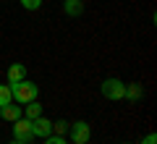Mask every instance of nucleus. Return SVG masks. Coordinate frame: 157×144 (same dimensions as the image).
<instances>
[{
    "label": "nucleus",
    "mask_w": 157,
    "mask_h": 144,
    "mask_svg": "<svg viewBox=\"0 0 157 144\" xmlns=\"http://www.w3.org/2000/svg\"><path fill=\"white\" fill-rule=\"evenodd\" d=\"M42 115V105H39L37 100L34 102H26V107H24V118H29V121H34V118Z\"/></svg>",
    "instance_id": "obj_9"
},
{
    "label": "nucleus",
    "mask_w": 157,
    "mask_h": 144,
    "mask_svg": "<svg viewBox=\"0 0 157 144\" xmlns=\"http://www.w3.org/2000/svg\"><path fill=\"white\" fill-rule=\"evenodd\" d=\"M141 144H157V134H155V131H149L144 139H141Z\"/></svg>",
    "instance_id": "obj_14"
},
{
    "label": "nucleus",
    "mask_w": 157,
    "mask_h": 144,
    "mask_svg": "<svg viewBox=\"0 0 157 144\" xmlns=\"http://www.w3.org/2000/svg\"><path fill=\"white\" fill-rule=\"evenodd\" d=\"M26 79V66L24 63H13L8 68V84H16V81H24Z\"/></svg>",
    "instance_id": "obj_7"
},
{
    "label": "nucleus",
    "mask_w": 157,
    "mask_h": 144,
    "mask_svg": "<svg viewBox=\"0 0 157 144\" xmlns=\"http://www.w3.org/2000/svg\"><path fill=\"white\" fill-rule=\"evenodd\" d=\"M11 87V97L18 102V105H26V102H34L37 100V94H39V87L34 81H16V84H8Z\"/></svg>",
    "instance_id": "obj_1"
},
{
    "label": "nucleus",
    "mask_w": 157,
    "mask_h": 144,
    "mask_svg": "<svg viewBox=\"0 0 157 144\" xmlns=\"http://www.w3.org/2000/svg\"><path fill=\"white\" fill-rule=\"evenodd\" d=\"M11 131H13V139H18V142H32V121L29 118H18V121H13V126H11Z\"/></svg>",
    "instance_id": "obj_4"
},
{
    "label": "nucleus",
    "mask_w": 157,
    "mask_h": 144,
    "mask_svg": "<svg viewBox=\"0 0 157 144\" xmlns=\"http://www.w3.org/2000/svg\"><path fill=\"white\" fill-rule=\"evenodd\" d=\"M8 102H13V97H11V87H8V84H0V107L8 105Z\"/></svg>",
    "instance_id": "obj_11"
},
{
    "label": "nucleus",
    "mask_w": 157,
    "mask_h": 144,
    "mask_svg": "<svg viewBox=\"0 0 157 144\" xmlns=\"http://www.w3.org/2000/svg\"><path fill=\"white\" fill-rule=\"evenodd\" d=\"M123 144H128V142H123Z\"/></svg>",
    "instance_id": "obj_17"
},
{
    "label": "nucleus",
    "mask_w": 157,
    "mask_h": 144,
    "mask_svg": "<svg viewBox=\"0 0 157 144\" xmlns=\"http://www.w3.org/2000/svg\"><path fill=\"white\" fill-rule=\"evenodd\" d=\"M66 131H68V123H66V121H58V123H52V134H58V136H63Z\"/></svg>",
    "instance_id": "obj_12"
},
{
    "label": "nucleus",
    "mask_w": 157,
    "mask_h": 144,
    "mask_svg": "<svg viewBox=\"0 0 157 144\" xmlns=\"http://www.w3.org/2000/svg\"><path fill=\"white\" fill-rule=\"evenodd\" d=\"M63 11H66V16H81L84 13V3L81 0H63Z\"/></svg>",
    "instance_id": "obj_8"
},
{
    "label": "nucleus",
    "mask_w": 157,
    "mask_h": 144,
    "mask_svg": "<svg viewBox=\"0 0 157 144\" xmlns=\"http://www.w3.org/2000/svg\"><path fill=\"white\" fill-rule=\"evenodd\" d=\"M100 92L105 100H126V81H121V79H105V81L100 84Z\"/></svg>",
    "instance_id": "obj_2"
},
{
    "label": "nucleus",
    "mask_w": 157,
    "mask_h": 144,
    "mask_svg": "<svg viewBox=\"0 0 157 144\" xmlns=\"http://www.w3.org/2000/svg\"><path fill=\"white\" fill-rule=\"evenodd\" d=\"M21 6L26 8V11H37V8L42 6V0H21Z\"/></svg>",
    "instance_id": "obj_13"
},
{
    "label": "nucleus",
    "mask_w": 157,
    "mask_h": 144,
    "mask_svg": "<svg viewBox=\"0 0 157 144\" xmlns=\"http://www.w3.org/2000/svg\"><path fill=\"white\" fill-rule=\"evenodd\" d=\"M45 144H68V142H66L63 136H47V139H45Z\"/></svg>",
    "instance_id": "obj_15"
},
{
    "label": "nucleus",
    "mask_w": 157,
    "mask_h": 144,
    "mask_svg": "<svg viewBox=\"0 0 157 144\" xmlns=\"http://www.w3.org/2000/svg\"><path fill=\"white\" fill-rule=\"evenodd\" d=\"M21 115H24L21 105H13V102H8V105H3V107H0V118H3V121H8V123L18 121Z\"/></svg>",
    "instance_id": "obj_6"
},
{
    "label": "nucleus",
    "mask_w": 157,
    "mask_h": 144,
    "mask_svg": "<svg viewBox=\"0 0 157 144\" xmlns=\"http://www.w3.org/2000/svg\"><path fill=\"white\" fill-rule=\"evenodd\" d=\"M141 97V84H126V100H139Z\"/></svg>",
    "instance_id": "obj_10"
},
{
    "label": "nucleus",
    "mask_w": 157,
    "mask_h": 144,
    "mask_svg": "<svg viewBox=\"0 0 157 144\" xmlns=\"http://www.w3.org/2000/svg\"><path fill=\"white\" fill-rule=\"evenodd\" d=\"M32 136H39V139L52 136V121H50V118H45V115L34 118V121H32Z\"/></svg>",
    "instance_id": "obj_5"
},
{
    "label": "nucleus",
    "mask_w": 157,
    "mask_h": 144,
    "mask_svg": "<svg viewBox=\"0 0 157 144\" xmlns=\"http://www.w3.org/2000/svg\"><path fill=\"white\" fill-rule=\"evenodd\" d=\"M8 144H26V142H18V139H13V142H8Z\"/></svg>",
    "instance_id": "obj_16"
},
{
    "label": "nucleus",
    "mask_w": 157,
    "mask_h": 144,
    "mask_svg": "<svg viewBox=\"0 0 157 144\" xmlns=\"http://www.w3.org/2000/svg\"><path fill=\"white\" fill-rule=\"evenodd\" d=\"M68 136H71V144H86L89 136H92V126L86 121L68 123Z\"/></svg>",
    "instance_id": "obj_3"
}]
</instances>
